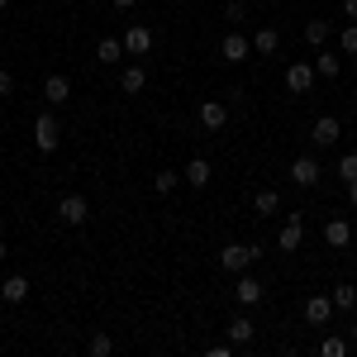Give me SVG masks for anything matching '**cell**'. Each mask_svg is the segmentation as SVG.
I'll return each instance as SVG.
<instances>
[{"mask_svg":"<svg viewBox=\"0 0 357 357\" xmlns=\"http://www.w3.org/2000/svg\"><path fill=\"white\" fill-rule=\"evenodd\" d=\"M257 257H262V248H257V243H224L220 267H224V272H234V276H243Z\"/></svg>","mask_w":357,"mask_h":357,"instance_id":"obj_1","label":"cell"},{"mask_svg":"<svg viewBox=\"0 0 357 357\" xmlns=\"http://www.w3.org/2000/svg\"><path fill=\"white\" fill-rule=\"evenodd\" d=\"M57 143H62V124H57L53 114H38V119H33V148H38V153H53Z\"/></svg>","mask_w":357,"mask_h":357,"instance_id":"obj_2","label":"cell"},{"mask_svg":"<svg viewBox=\"0 0 357 357\" xmlns=\"http://www.w3.org/2000/svg\"><path fill=\"white\" fill-rule=\"evenodd\" d=\"M57 215H62V224H86L91 220V200H86L82 191H67L57 200Z\"/></svg>","mask_w":357,"mask_h":357,"instance_id":"obj_3","label":"cell"},{"mask_svg":"<svg viewBox=\"0 0 357 357\" xmlns=\"http://www.w3.org/2000/svg\"><path fill=\"white\" fill-rule=\"evenodd\" d=\"M301 243H305V215H301V210H291V215H286V224H281L276 248H281V252H296Z\"/></svg>","mask_w":357,"mask_h":357,"instance_id":"obj_4","label":"cell"},{"mask_svg":"<svg viewBox=\"0 0 357 357\" xmlns=\"http://www.w3.org/2000/svg\"><path fill=\"white\" fill-rule=\"evenodd\" d=\"M195 119H200V129L220 134L224 124H229V105H224V100H200V110H195Z\"/></svg>","mask_w":357,"mask_h":357,"instance_id":"obj_5","label":"cell"},{"mask_svg":"<svg viewBox=\"0 0 357 357\" xmlns=\"http://www.w3.org/2000/svg\"><path fill=\"white\" fill-rule=\"evenodd\" d=\"M291 181L305 186V191H310V186H319V158H314V153H301V158L291 162Z\"/></svg>","mask_w":357,"mask_h":357,"instance_id":"obj_6","label":"cell"},{"mask_svg":"<svg viewBox=\"0 0 357 357\" xmlns=\"http://www.w3.org/2000/svg\"><path fill=\"white\" fill-rule=\"evenodd\" d=\"M119 38H124V53H129V57L153 53V29H148V24H129Z\"/></svg>","mask_w":357,"mask_h":357,"instance_id":"obj_7","label":"cell"},{"mask_svg":"<svg viewBox=\"0 0 357 357\" xmlns=\"http://www.w3.org/2000/svg\"><path fill=\"white\" fill-rule=\"evenodd\" d=\"M338 138H343V124H338L333 114H319L314 129H310V143H314V148H333Z\"/></svg>","mask_w":357,"mask_h":357,"instance_id":"obj_8","label":"cell"},{"mask_svg":"<svg viewBox=\"0 0 357 357\" xmlns=\"http://www.w3.org/2000/svg\"><path fill=\"white\" fill-rule=\"evenodd\" d=\"M220 57H224V62H234V67H238V62H248V57H252V38H243L238 29H234V33H224Z\"/></svg>","mask_w":357,"mask_h":357,"instance_id":"obj_9","label":"cell"},{"mask_svg":"<svg viewBox=\"0 0 357 357\" xmlns=\"http://www.w3.org/2000/svg\"><path fill=\"white\" fill-rule=\"evenodd\" d=\"M314 77H319V72H314V62H291V67H286V91L305 96V91L314 86Z\"/></svg>","mask_w":357,"mask_h":357,"instance_id":"obj_10","label":"cell"},{"mask_svg":"<svg viewBox=\"0 0 357 357\" xmlns=\"http://www.w3.org/2000/svg\"><path fill=\"white\" fill-rule=\"evenodd\" d=\"M181 176H186V186H195V191H205V186H210V176H215V167L205 162V158H191Z\"/></svg>","mask_w":357,"mask_h":357,"instance_id":"obj_11","label":"cell"},{"mask_svg":"<svg viewBox=\"0 0 357 357\" xmlns=\"http://www.w3.org/2000/svg\"><path fill=\"white\" fill-rule=\"evenodd\" d=\"M234 296H238V305H243V310H252V305H262L267 286H262V281H252V276H243V281L234 286Z\"/></svg>","mask_w":357,"mask_h":357,"instance_id":"obj_12","label":"cell"},{"mask_svg":"<svg viewBox=\"0 0 357 357\" xmlns=\"http://www.w3.org/2000/svg\"><path fill=\"white\" fill-rule=\"evenodd\" d=\"M0 301L5 305L29 301V276H5V281H0Z\"/></svg>","mask_w":357,"mask_h":357,"instance_id":"obj_13","label":"cell"},{"mask_svg":"<svg viewBox=\"0 0 357 357\" xmlns=\"http://www.w3.org/2000/svg\"><path fill=\"white\" fill-rule=\"evenodd\" d=\"M329 314H333V296H310L305 301V319L310 324H329Z\"/></svg>","mask_w":357,"mask_h":357,"instance_id":"obj_14","label":"cell"},{"mask_svg":"<svg viewBox=\"0 0 357 357\" xmlns=\"http://www.w3.org/2000/svg\"><path fill=\"white\" fill-rule=\"evenodd\" d=\"M43 96H48V105H67V100H72V82L57 72V77H48V82H43Z\"/></svg>","mask_w":357,"mask_h":357,"instance_id":"obj_15","label":"cell"},{"mask_svg":"<svg viewBox=\"0 0 357 357\" xmlns=\"http://www.w3.org/2000/svg\"><path fill=\"white\" fill-rule=\"evenodd\" d=\"M324 243H329V248H348V243H353V224H348V220H329V224H324Z\"/></svg>","mask_w":357,"mask_h":357,"instance_id":"obj_16","label":"cell"},{"mask_svg":"<svg viewBox=\"0 0 357 357\" xmlns=\"http://www.w3.org/2000/svg\"><path fill=\"white\" fill-rule=\"evenodd\" d=\"M143 86H148V72H143L138 62H129V67L119 72V91H129V96H138Z\"/></svg>","mask_w":357,"mask_h":357,"instance_id":"obj_17","label":"cell"},{"mask_svg":"<svg viewBox=\"0 0 357 357\" xmlns=\"http://www.w3.org/2000/svg\"><path fill=\"white\" fill-rule=\"evenodd\" d=\"M252 215H262V220L281 215V195H276V191H257V195H252Z\"/></svg>","mask_w":357,"mask_h":357,"instance_id":"obj_18","label":"cell"},{"mask_svg":"<svg viewBox=\"0 0 357 357\" xmlns=\"http://www.w3.org/2000/svg\"><path fill=\"white\" fill-rule=\"evenodd\" d=\"M119 57H124V38H100V43H96V62L114 67Z\"/></svg>","mask_w":357,"mask_h":357,"instance_id":"obj_19","label":"cell"},{"mask_svg":"<svg viewBox=\"0 0 357 357\" xmlns=\"http://www.w3.org/2000/svg\"><path fill=\"white\" fill-rule=\"evenodd\" d=\"M314 72H319L324 82H333V77L343 72V57H338V53H324V48H319V57H314Z\"/></svg>","mask_w":357,"mask_h":357,"instance_id":"obj_20","label":"cell"},{"mask_svg":"<svg viewBox=\"0 0 357 357\" xmlns=\"http://www.w3.org/2000/svg\"><path fill=\"white\" fill-rule=\"evenodd\" d=\"M252 333H257V324H252L248 314H238V319H229V343H252Z\"/></svg>","mask_w":357,"mask_h":357,"instance_id":"obj_21","label":"cell"},{"mask_svg":"<svg viewBox=\"0 0 357 357\" xmlns=\"http://www.w3.org/2000/svg\"><path fill=\"white\" fill-rule=\"evenodd\" d=\"M329 20H310V24H305V43H310V48H324V43H329Z\"/></svg>","mask_w":357,"mask_h":357,"instance_id":"obj_22","label":"cell"},{"mask_svg":"<svg viewBox=\"0 0 357 357\" xmlns=\"http://www.w3.org/2000/svg\"><path fill=\"white\" fill-rule=\"evenodd\" d=\"M181 181H186L181 172H172V167H162V172L153 176V191H158V195H172V191H176V186H181Z\"/></svg>","mask_w":357,"mask_h":357,"instance_id":"obj_23","label":"cell"},{"mask_svg":"<svg viewBox=\"0 0 357 357\" xmlns=\"http://www.w3.org/2000/svg\"><path fill=\"white\" fill-rule=\"evenodd\" d=\"M333 310H357V286L353 281H338V286H333Z\"/></svg>","mask_w":357,"mask_h":357,"instance_id":"obj_24","label":"cell"},{"mask_svg":"<svg viewBox=\"0 0 357 357\" xmlns=\"http://www.w3.org/2000/svg\"><path fill=\"white\" fill-rule=\"evenodd\" d=\"M276 48H281V33L276 29H257L252 33V53H276Z\"/></svg>","mask_w":357,"mask_h":357,"instance_id":"obj_25","label":"cell"},{"mask_svg":"<svg viewBox=\"0 0 357 357\" xmlns=\"http://www.w3.org/2000/svg\"><path fill=\"white\" fill-rule=\"evenodd\" d=\"M333 176H338L343 186H348V181H357V153H343V158L333 162Z\"/></svg>","mask_w":357,"mask_h":357,"instance_id":"obj_26","label":"cell"},{"mask_svg":"<svg viewBox=\"0 0 357 357\" xmlns=\"http://www.w3.org/2000/svg\"><path fill=\"white\" fill-rule=\"evenodd\" d=\"M86 348H91V357H110L114 353V338H110V333H91Z\"/></svg>","mask_w":357,"mask_h":357,"instance_id":"obj_27","label":"cell"},{"mask_svg":"<svg viewBox=\"0 0 357 357\" xmlns=\"http://www.w3.org/2000/svg\"><path fill=\"white\" fill-rule=\"evenodd\" d=\"M224 20H229V24H243V20H248V5H243V0H229V5H224Z\"/></svg>","mask_w":357,"mask_h":357,"instance_id":"obj_28","label":"cell"},{"mask_svg":"<svg viewBox=\"0 0 357 357\" xmlns=\"http://www.w3.org/2000/svg\"><path fill=\"white\" fill-rule=\"evenodd\" d=\"M343 353H348L343 338H324V343H319V357H343Z\"/></svg>","mask_w":357,"mask_h":357,"instance_id":"obj_29","label":"cell"},{"mask_svg":"<svg viewBox=\"0 0 357 357\" xmlns=\"http://www.w3.org/2000/svg\"><path fill=\"white\" fill-rule=\"evenodd\" d=\"M338 48H343V53H357V24H348L338 33Z\"/></svg>","mask_w":357,"mask_h":357,"instance_id":"obj_30","label":"cell"},{"mask_svg":"<svg viewBox=\"0 0 357 357\" xmlns=\"http://www.w3.org/2000/svg\"><path fill=\"white\" fill-rule=\"evenodd\" d=\"M0 96H15V77H10L5 67H0Z\"/></svg>","mask_w":357,"mask_h":357,"instance_id":"obj_31","label":"cell"},{"mask_svg":"<svg viewBox=\"0 0 357 357\" xmlns=\"http://www.w3.org/2000/svg\"><path fill=\"white\" fill-rule=\"evenodd\" d=\"M343 15H348V20L357 24V0H343Z\"/></svg>","mask_w":357,"mask_h":357,"instance_id":"obj_32","label":"cell"},{"mask_svg":"<svg viewBox=\"0 0 357 357\" xmlns=\"http://www.w3.org/2000/svg\"><path fill=\"white\" fill-rule=\"evenodd\" d=\"M110 5H114V10H134L138 0H110Z\"/></svg>","mask_w":357,"mask_h":357,"instance_id":"obj_33","label":"cell"},{"mask_svg":"<svg viewBox=\"0 0 357 357\" xmlns=\"http://www.w3.org/2000/svg\"><path fill=\"white\" fill-rule=\"evenodd\" d=\"M348 205H357V181H348Z\"/></svg>","mask_w":357,"mask_h":357,"instance_id":"obj_34","label":"cell"},{"mask_svg":"<svg viewBox=\"0 0 357 357\" xmlns=\"http://www.w3.org/2000/svg\"><path fill=\"white\" fill-rule=\"evenodd\" d=\"M5 252H10V248H5V238H0V262H5Z\"/></svg>","mask_w":357,"mask_h":357,"instance_id":"obj_35","label":"cell"},{"mask_svg":"<svg viewBox=\"0 0 357 357\" xmlns=\"http://www.w3.org/2000/svg\"><path fill=\"white\" fill-rule=\"evenodd\" d=\"M353 348H357V319H353Z\"/></svg>","mask_w":357,"mask_h":357,"instance_id":"obj_36","label":"cell"},{"mask_svg":"<svg viewBox=\"0 0 357 357\" xmlns=\"http://www.w3.org/2000/svg\"><path fill=\"white\" fill-rule=\"evenodd\" d=\"M5 5H10V0H0V10H5Z\"/></svg>","mask_w":357,"mask_h":357,"instance_id":"obj_37","label":"cell"}]
</instances>
